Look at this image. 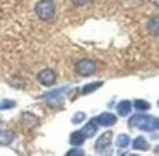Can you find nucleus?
I'll return each mask as SVG.
<instances>
[{
  "mask_svg": "<svg viewBox=\"0 0 159 156\" xmlns=\"http://www.w3.org/2000/svg\"><path fill=\"white\" fill-rule=\"evenodd\" d=\"M128 127L144 130V131H153V130H159V119L155 118V116H150V115H140V114H136L134 116L130 118Z\"/></svg>",
  "mask_w": 159,
  "mask_h": 156,
  "instance_id": "1",
  "label": "nucleus"
},
{
  "mask_svg": "<svg viewBox=\"0 0 159 156\" xmlns=\"http://www.w3.org/2000/svg\"><path fill=\"white\" fill-rule=\"evenodd\" d=\"M37 18L43 22H49L56 16V5L53 0H39L34 6Z\"/></svg>",
  "mask_w": 159,
  "mask_h": 156,
  "instance_id": "2",
  "label": "nucleus"
},
{
  "mask_svg": "<svg viewBox=\"0 0 159 156\" xmlns=\"http://www.w3.org/2000/svg\"><path fill=\"white\" fill-rule=\"evenodd\" d=\"M97 65L93 59H81L75 65V72L80 77H90L96 72Z\"/></svg>",
  "mask_w": 159,
  "mask_h": 156,
  "instance_id": "3",
  "label": "nucleus"
},
{
  "mask_svg": "<svg viewBox=\"0 0 159 156\" xmlns=\"http://www.w3.org/2000/svg\"><path fill=\"white\" fill-rule=\"evenodd\" d=\"M65 91H68V87H61L53 91H49L47 94L40 96L39 99H46L47 103L52 106H61V105H63V93Z\"/></svg>",
  "mask_w": 159,
  "mask_h": 156,
  "instance_id": "4",
  "label": "nucleus"
},
{
  "mask_svg": "<svg viewBox=\"0 0 159 156\" xmlns=\"http://www.w3.org/2000/svg\"><path fill=\"white\" fill-rule=\"evenodd\" d=\"M37 80L41 86L44 87H52L55 82H56V74L55 71L50 69V68H46V69H41L37 75Z\"/></svg>",
  "mask_w": 159,
  "mask_h": 156,
  "instance_id": "5",
  "label": "nucleus"
},
{
  "mask_svg": "<svg viewBox=\"0 0 159 156\" xmlns=\"http://www.w3.org/2000/svg\"><path fill=\"white\" fill-rule=\"evenodd\" d=\"M112 139H114V136H112V131H106V133H103L99 139L96 140V145H94V149L97 152H103L106 150L109 146L112 145Z\"/></svg>",
  "mask_w": 159,
  "mask_h": 156,
  "instance_id": "6",
  "label": "nucleus"
},
{
  "mask_svg": "<svg viewBox=\"0 0 159 156\" xmlns=\"http://www.w3.org/2000/svg\"><path fill=\"white\" fill-rule=\"evenodd\" d=\"M96 121L99 125H102V127H112L116 124L118 121V116H115L114 114H111V112H103L100 115L96 118Z\"/></svg>",
  "mask_w": 159,
  "mask_h": 156,
  "instance_id": "7",
  "label": "nucleus"
},
{
  "mask_svg": "<svg viewBox=\"0 0 159 156\" xmlns=\"http://www.w3.org/2000/svg\"><path fill=\"white\" fill-rule=\"evenodd\" d=\"M21 122H22L24 127L34 128L40 124V119L34 115V114H31V112H22V115H21Z\"/></svg>",
  "mask_w": 159,
  "mask_h": 156,
  "instance_id": "8",
  "label": "nucleus"
},
{
  "mask_svg": "<svg viewBox=\"0 0 159 156\" xmlns=\"http://www.w3.org/2000/svg\"><path fill=\"white\" fill-rule=\"evenodd\" d=\"M97 130H99V124H97L96 118H94V119H91L90 122H87L84 127L81 128V133L84 134L85 139H90V137H93V136L97 133Z\"/></svg>",
  "mask_w": 159,
  "mask_h": 156,
  "instance_id": "9",
  "label": "nucleus"
},
{
  "mask_svg": "<svg viewBox=\"0 0 159 156\" xmlns=\"http://www.w3.org/2000/svg\"><path fill=\"white\" fill-rule=\"evenodd\" d=\"M15 140V133L11 130H0V145L11 146Z\"/></svg>",
  "mask_w": 159,
  "mask_h": 156,
  "instance_id": "10",
  "label": "nucleus"
},
{
  "mask_svg": "<svg viewBox=\"0 0 159 156\" xmlns=\"http://www.w3.org/2000/svg\"><path fill=\"white\" fill-rule=\"evenodd\" d=\"M131 108H133V103L130 100H122L116 105V110H118V115L119 116H127L130 115L131 112Z\"/></svg>",
  "mask_w": 159,
  "mask_h": 156,
  "instance_id": "11",
  "label": "nucleus"
},
{
  "mask_svg": "<svg viewBox=\"0 0 159 156\" xmlns=\"http://www.w3.org/2000/svg\"><path fill=\"white\" fill-rule=\"evenodd\" d=\"M84 141H85V137L81 131H74V133L69 136V143L72 146H81Z\"/></svg>",
  "mask_w": 159,
  "mask_h": 156,
  "instance_id": "12",
  "label": "nucleus"
},
{
  "mask_svg": "<svg viewBox=\"0 0 159 156\" xmlns=\"http://www.w3.org/2000/svg\"><path fill=\"white\" fill-rule=\"evenodd\" d=\"M115 146L119 147V149L128 147V146H130V136H127V134H119V136H116V139H115Z\"/></svg>",
  "mask_w": 159,
  "mask_h": 156,
  "instance_id": "13",
  "label": "nucleus"
},
{
  "mask_svg": "<svg viewBox=\"0 0 159 156\" xmlns=\"http://www.w3.org/2000/svg\"><path fill=\"white\" fill-rule=\"evenodd\" d=\"M133 149L134 150H148L149 149V143L148 140L144 139V137H137L134 141H133Z\"/></svg>",
  "mask_w": 159,
  "mask_h": 156,
  "instance_id": "14",
  "label": "nucleus"
},
{
  "mask_svg": "<svg viewBox=\"0 0 159 156\" xmlns=\"http://www.w3.org/2000/svg\"><path fill=\"white\" fill-rule=\"evenodd\" d=\"M103 86V81H97V82H91V84H85L81 90V94H90V93H94L97 88H100Z\"/></svg>",
  "mask_w": 159,
  "mask_h": 156,
  "instance_id": "15",
  "label": "nucleus"
},
{
  "mask_svg": "<svg viewBox=\"0 0 159 156\" xmlns=\"http://www.w3.org/2000/svg\"><path fill=\"white\" fill-rule=\"evenodd\" d=\"M149 33L153 35H159V16H153L148 24Z\"/></svg>",
  "mask_w": 159,
  "mask_h": 156,
  "instance_id": "16",
  "label": "nucleus"
},
{
  "mask_svg": "<svg viewBox=\"0 0 159 156\" xmlns=\"http://www.w3.org/2000/svg\"><path fill=\"white\" fill-rule=\"evenodd\" d=\"M134 108L137 110H149L150 109V103L146 102V100H142V99H137V100H134Z\"/></svg>",
  "mask_w": 159,
  "mask_h": 156,
  "instance_id": "17",
  "label": "nucleus"
},
{
  "mask_svg": "<svg viewBox=\"0 0 159 156\" xmlns=\"http://www.w3.org/2000/svg\"><path fill=\"white\" fill-rule=\"evenodd\" d=\"M16 106V102L15 100H9V99H5L0 102V110H6V109H13Z\"/></svg>",
  "mask_w": 159,
  "mask_h": 156,
  "instance_id": "18",
  "label": "nucleus"
},
{
  "mask_svg": "<svg viewBox=\"0 0 159 156\" xmlns=\"http://www.w3.org/2000/svg\"><path fill=\"white\" fill-rule=\"evenodd\" d=\"M84 119H85V114H84V112H77V114H74V116H72L71 122H72L74 125H78V124H81Z\"/></svg>",
  "mask_w": 159,
  "mask_h": 156,
  "instance_id": "19",
  "label": "nucleus"
},
{
  "mask_svg": "<svg viewBox=\"0 0 159 156\" xmlns=\"http://www.w3.org/2000/svg\"><path fill=\"white\" fill-rule=\"evenodd\" d=\"M77 155H80V156H83L84 155V152L81 150V149H71L69 152H66V156H77Z\"/></svg>",
  "mask_w": 159,
  "mask_h": 156,
  "instance_id": "20",
  "label": "nucleus"
},
{
  "mask_svg": "<svg viewBox=\"0 0 159 156\" xmlns=\"http://www.w3.org/2000/svg\"><path fill=\"white\" fill-rule=\"evenodd\" d=\"M71 2L75 6H85V5H89V3H91L93 0H71Z\"/></svg>",
  "mask_w": 159,
  "mask_h": 156,
  "instance_id": "21",
  "label": "nucleus"
},
{
  "mask_svg": "<svg viewBox=\"0 0 159 156\" xmlns=\"http://www.w3.org/2000/svg\"><path fill=\"white\" fill-rule=\"evenodd\" d=\"M158 105H159V102H158Z\"/></svg>",
  "mask_w": 159,
  "mask_h": 156,
  "instance_id": "22",
  "label": "nucleus"
}]
</instances>
